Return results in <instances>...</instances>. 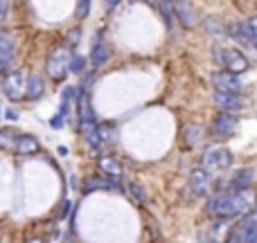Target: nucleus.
Here are the masks:
<instances>
[{
    "mask_svg": "<svg viewBox=\"0 0 257 243\" xmlns=\"http://www.w3.org/2000/svg\"><path fill=\"white\" fill-rule=\"evenodd\" d=\"M232 167V151L226 146H212L203 155V169L205 171H226Z\"/></svg>",
    "mask_w": 257,
    "mask_h": 243,
    "instance_id": "39448f33",
    "label": "nucleus"
},
{
    "mask_svg": "<svg viewBox=\"0 0 257 243\" xmlns=\"http://www.w3.org/2000/svg\"><path fill=\"white\" fill-rule=\"evenodd\" d=\"M16 137H18L16 131H12V128H3V131H0V149L14 151L16 149Z\"/></svg>",
    "mask_w": 257,
    "mask_h": 243,
    "instance_id": "6ab92c4d",
    "label": "nucleus"
},
{
    "mask_svg": "<svg viewBox=\"0 0 257 243\" xmlns=\"http://www.w3.org/2000/svg\"><path fill=\"white\" fill-rule=\"evenodd\" d=\"M246 27H248V34H250V39H253V45L257 48V16H250L248 21H246Z\"/></svg>",
    "mask_w": 257,
    "mask_h": 243,
    "instance_id": "b1692460",
    "label": "nucleus"
},
{
    "mask_svg": "<svg viewBox=\"0 0 257 243\" xmlns=\"http://www.w3.org/2000/svg\"><path fill=\"white\" fill-rule=\"evenodd\" d=\"M214 106L219 108V111H226V113H239L244 111L248 104H246V99L241 97V95L237 93H214Z\"/></svg>",
    "mask_w": 257,
    "mask_h": 243,
    "instance_id": "6e6552de",
    "label": "nucleus"
},
{
    "mask_svg": "<svg viewBox=\"0 0 257 243\" xmlns=\"http://www.w3.org/2000/svg\"><path fill=\"white\" fill-rule=\"evenodd\" d=\"M128 194H131L133 198L138 200V203H147V194H145V189H142L140 185H136V182H131V185H128Z\"/></svg>",
    "mask_w": 257,
    "mask_h": 243,
    "instance_id": "5701e85b",
    "label": "nucleus"
},
{
    "mask_svg": "<svg viewBox=\"0 0 257 243\" xmlns=\"http://www.w3.org/2000/svg\"><path fill=\"white\" fill-rule=\"evenodd\" d=\"M160 7V14H163L165 23H167V27L172 30V16H174V0H156Z\"/></svg>",
    "mask_w": 257,
    "mask_h": 243,
    "instance_id": "aec40b11",
    "label": "nucleus"
},
{
    "mask_svg": "<svg viewBox=\"0 0 257 243\" xmlns=\"http://www.w3.org/2000/svg\"><path fill=\"white\" fill-rule=\"evenodd\" d=\"M99 169H102L106 176H111V178H120L122 176V164L117 162L115 158H111V155H102V158H99Z\"/></svg>",
    "mask_w": 257,
    "mask_h": 243,
    "instance_id": "dca6fc26",
    "label": "nucleus"
},
{
    "mask_svg": "<svg viewBox=\"0 0 257 243\" xmlns=\"http://www.w3.org/2000/svg\"><path fill=\"white\" fill-rule=\"evenodd\" d=\"M16 153H21V155H30V153H36L39 151V140H36L34 135H18L16 137Z\"/></svg>",
    "mask_w": 257,
    "mask_h": 243,
    "instance_id": "4468645a",
    "label": "nucleus"
},
{
    "mask_svg": "<svg viewBox=\"0 0 257 243\" xmlns=\"http://www.w3.org/2000/svg\"><path fill=\"white\" fill-rule=\"evenodd\" d=\"M5 115H7V120H16V113H14V111H7V113H5Z\"/></svg>",
    "mask_w": 257,
    "mask_h": 243,
    "instance_id": "c756f323",
    "label": "nucleus"
},
{
    "mask_svg": "<svg viewBox=\"0 0 257 243\" xmlns=\"http://www.w3.org/2000/svg\"><path fill=\"white\" fill-rule=\"evenodd\" d=\"M214 57H217V61L221 63V68L235 72V75H244V72L250 68V63H248V59L244 57V52H239V50H235V48H219L217 52H214Z\"/></svg>",
    "mask_w": 257,
    "mask_h": 243,
    "instance_id": "20e7f679",
    "label": "nucleus"
},
{
    "mask_svg": "<svg viewBox=\"0 0 257 243\" xmlns=\"http://www.w3.org/2000/svg\"><path fill=\"white\" fill-rule=\"evenodd\" d=\"M212 86H214V90H219V93H237V95L244 93V86H241L239 77H237L235 72H230V70L214 72L212 75Z\"/></svg>",
    "mask_w": 257,
    "mask_h": 243,
    "instance_id": "0eeeda50",
    "label": "nucleus"
},
{
    "mask_svg": "<svg viewBox=\"0 0 257 243\" xmlns=\"http://www.w3.org/2000/svg\"><path fill=\"white\" fill-rule=\"evenodd\" d=\"M81 133H84L88 146H93V149H99V146H102V135H99L97 124H81Z\"/></svg>",
    "mask_w": 257,
    "mask_h": 243,
    "instance_id": "f3484780",
    "label": "nucleus"
},
{
    "mask_svg": "<svg viewBox=\"0 0 257 243\" xmlns=\"http://www.w3.org/2000/svg\"><path fill=\"white\" fill-rule=\"evenodd\" d=\"M63 117H66V115H63V113L59 111V115H54L52 120H50V126L57 128V131H59V128H63Z\"/></svg>",
    "mask_w": 257,
    "mask_h": 243,
    "instance_id": "a878e982",
    "label": "nucleus"
},
{
    "mask_svg": "<svg viewBox=\"0 0 257 243\" xmlns=\"http://www.w3.org/2000/svg\"><path fill=\"white\" fill-rule=\"evenodd\" d=\"M212 128H214V133H217L219 137H228V135H232V133L237 131V117L232 115V113L221 111L217 117H214Z\"/></svg>",
    "mask_w": 257,
    "mask_h": 243,
    "instance_id": "9b49d317",
    "label": "nucleus"
},
{
    "mask_svg": "<svg viewBox=\"0 0 257 243\" xmlns=\"http://www.w3.org/2000/svg\"><path fill=\"white\" fill-rule=\"evenodd\" d=\"M70 50L68 48H54L52 52L48 54V63H45V70H48V75L52 77L54 81H63L66 79V75L70 70H68V66H70Z\"/></svg>",
    "mask_w": 257,
    "mask_h": 243,
    "instance_id": "f03ea898",
    "label": "nucleus"
},
{
    "mask_svg": "<svg viewBox=\"0 0 257 243\" xmlns=\"http://www.w3.org/2000/svg\"><path fill=\"white\" fill-rule=\"evenodd\" d=\"M104 5H106V9H115L120 5V0H104Z\"/></svg>",
    "mask_w": 257,
    "mask_h": 243,
    "instance_id": "c85d7f7f",
    "label": "nucleus"
},
{
    "mask_svg": "<svg viewBox=\"0 0 257 243\" xmlns=\"http://www.w3.org/2000/svg\"><path fill=\"white\" fill-rule=\"evenodd\" d=\"M90 12V0H77V16L86 18Z\"/></svg>",
    "mask_w": 257,
    "mask_h": 243,
    "instance_id": "393cba45",
    "label": "nucleus"
},
{
    "mask_svg": "<svg viewBox=\"0 0 257 243\" xmlns=\"http://www.w3.org/2000/svg\"><path fill=\"white\" fill-rule=\"evenodd\" d=\"M16 66V39L9 32L0 30V77L7 75Z\"/></svg>",
    "mask_w": 257,
    "mask_h": 243,
    "instance_id": "423d86ee",
    "label": "nucleus"
},
{
    "mask_svg": "<svg viewBox=\"0 0 257 243\" xmlns=\"http://www.w3.org/2000/svg\"><path fill=\"white\" fill-rule=\"evenodd\" d=\"M253 180H255V171H253V169H239V171L230 178V187H232V189H248Z\"/></svg>",
    "mask_w": 257,
    "mask_h": 243,
    "instance_id": "2eb2a0df",
    "label": "nucleus"
},
{
    "mask_svg": "<svg viewBox=\"0 0 257 243\" xmlns=\"http://www.w3.org/2000/svg\"><path fill=\"white\" fill-rule=\"evenodd\" d=\"M0 90L7 95L12 102H18L27 95V77L21 70H12L5 77H0Z\"/></svg>",
    "mask_w": 257,
    "mask_h": 243,
    "instance_id": "7ed1b4c3",
    "label": "nucleus"
},
{
    "mask_svg": "<svg viewBox=\"0 0 257 243\" xmlns=\"http://www.w3.org/2000/svg\"><path fill=\"white\" fill-rule=\"evenodd\" d=\"M43 93H45L43 79H41V77H36V75L27 77V95H25V97L27 99H39V97H43Z\"/></svg>",
    "mask_w": 257,
    "mask_h": 243,
    "instance_id": "a211bd4d",
    "label": "nucleus"
},
{
    "mask_svg": "<svg viewBox=\"0 0 257 243\" xmlns=\"http://www.w3.org/2000/svg\"><path fill=\"white\" fill-rule=\"evenodd\" d=\"M111 187H113V189H120V187H117L115 182H111V180L104 182V180H93V178H90V180H86L84 189L90 191V189H111Z\"/></svg>",
    "mask_w": 257,
    "mask_h": 243,
    "instance_id": "4be33fe9",
    "label": "nucleus"
},
{
    "mask_svg": "<svg viewBox=\"0 0 257 243\" xmlns=\"http://www.w3.org/2000/svg\"><path fill=\"white\" fill-rule=\"evenodd\" d=\"M84 68H86V59L81 57V54H72L68 70H70L72 75H81V72H84Z\"/></svg>",
    "mask_w": 257,
    "mask_h": 243,
    "instance_id": "412c9836",
    "label": "nucleus"
},
{
    "mask_svg": "<svg viewBox=\"0 0 257 243\" xmlns=\"http://www.w3.org/2000/svg\"><path fill=\"white\" fill-rule=\"evenodd\" d=\"M108 59H111V45L104 41L102 34H97L93 41V48H90V61L95 68H102Z\"/></svg>",
    "mask_w": 257,
    "mask_h": 243,
    "instance_id": "9d476101",
    "label": "nucleus"
},
{
    "mask_svg": "<svg viewBox=\"0 0 257 243\" xmlns=\"http://www.w3.org/2000/svg\"><path fill=\"white\" fill-rule=\"evenodd\" d=\"M7 14H9V0H0V23L7 18Z\"/></svg>",
    "mask_w": 257,
    "mask_h": 243,
    "instance_id": "bb28decb",
    "label": "nucleus"
},
{
    "mask_svg": "<svg viewBox=\"0 0 257 243\" xmlns=\"http://www.w3.org/2000/svg\"><path fill=\"white\" fill-rule=\"evenodd\" d=\"M68 39H70V43H79V30H72V34L70 36H68Z\"/></svg>",
    "mask_w": 257,
    "mask_h": 243,
    "instance_id": "cd10ccee",
    "label": "nucleus"
},
{
    "mask_svg": "<svg viewBox=\"0 0 257 243\" xmlns=\"http://www.w3.org/2000/svg\"><path fill=\"white\" fill-rule=\"evenodd\" d=\"M77 115H79L81 124H97L93 104H90V95L86 93V88H79V95H77Z\"/></svg>",
    "mask_w": 257,
    "mask_h": 243,
    "instance_id": "1a4fd4ad",
    "label": "nucleus"
},
{
    "mask_svg": "<svg viewBox=\"0 0 257 243\" xmlns=\"http://www.w3.org/2000/svg\"><path fill=\"white\" fill-rule=\"evenodd\" d=\"M174 14H176L178 21L183 23V27L196 25V12H194L190 0H174Z\"/></svg>",
    "mask_w": 257,
    "mask_h": 243,
    "instance_id": "f8f14e48",
    "label": "nucleus"
},
{
    "mask_svg": "<svg viewBox=\"0 0 257 243\" xmlns=\"http://www.w3.org/2000/svg\"><path fill=\"white\" fill-rule=\"evenodd\" d=\"M255 205V194L250 189H235L232 194H217L208 200L205 212L214 218L246 216Z\"/></svg>",
    "mask_w": 257,
    "mask_h": 243,
    "instance_id": "f257e3e1",
    "label": "nucleus"
},
{
    "mask_svg": "<svg viewBox=\"0 0 257 243\" xmlns=\"http://www.w3.org/2000/svg\"><path fill=\"white\" fill-rule=\"evenodd\" d=\"M192 189L196 191L199 196H208L210 191V176L205 169H196L194 173H192Z\"/></svg>",
    "mask_w": 257,
    "mask_h": 243,
    "instance_id": "ddd939ff",
    "label": "nucleus"
}]
</instances>
